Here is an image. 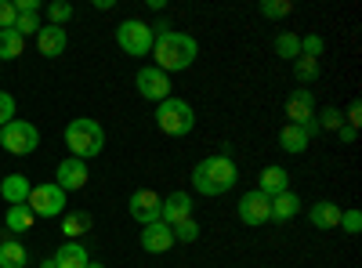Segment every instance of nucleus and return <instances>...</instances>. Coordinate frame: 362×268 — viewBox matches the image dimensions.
I'll list each match as a JSON object with an SVG mask.
<instances>
[{"instance_id": "obj_18", "label": "nucleus", "mask_w": 362, "mask_h": 268, "mask_svg": "<svg viewBox=\"0 0 362 268\" xmlns=\"http://www.w3.org/2000/svg\"><path fill=\"white\" fill-rule=\"evenodd\" d=\"M29 189H33V182H29L25 174H8L4 182H0V196H4L8 206L25 203V199H29Z\"/></svg>"}, {"instance_id": "obj_26", "label": "nucleus", "mask_w": 362, "mask_h": 268, "mask_svg": "<svg viewBox=\"0 0 362 268\" xmlns=\"http://www.w3.org/2000/svg\"><path fill=\"white\" fill-rule=\"evenodd\" d=\"M276 54L297 62V58H300V37H297V33H279V37H276Z\"/></svg>"}, {"instance_id": "obj_11", "label": "nucleus", "mask_w": 362, "mask_h": 268, "mask_svg": "<svg viewBox=\"0 0 362 268\" xmlns=\"http://www.w3.org/2000/svg\"><path fill=\"white\" fill-rule=\"evenodd\" d=\"M87 163L83 160H76V156H69V160H62L58 163V170H54V185L62 189V192H80L83 185H87Z\"/></svg>"}, {"instance_id": "obj_20", "label": "nucleus", "mask_w": 362, "mask_h": 268, "mask_svg": "<svg viewBox=\"0 0 362 268\" xmlns=\"http://www.w3.org/2000/svg\"><path fill=\"white\" fill-rule=\"evenodd\" d=\"M300 214V196L297 192H279V196H272V218L276 221H290V218H297Z\"/></svg>"}, {"instance_id": "obj_12", "label": "nucleus", "mask_w": 362, "mask_h": 268, "mask_svg": "<svg viewBox=\"0 0 362 268\" xmlns=\"http://www.w3.org/2000/svg\"><path fill=\"white\" fill-rule=\"evenodd\" d=\"M239 221H243V225H264V221H272V199L261 196L257 189L247 192L243 199H239Z\"/></svg>"}, {"instance_id": "obj_3", "label": "nucleus", "mask_w": 362, "mask_h": 268, "mask_svg": "<svg viewBox=\"0 0 362 268\" xmlns=\"http://www.w3.org/2000/svg\"><path fill=\"white\" fill-rule=\"evenodd\" d=\"M66 145H69V156L87 163L105 148V131H102L98 120H90V116H76V120L66 127Z\"/></svg>"}, {"instance_id": "obj_17", "label": "nucleus", "mask_w": 362, "mask_h": 268, "mask_svg": "<svg viewBox=\"0 0 362 268\" xmlns=\"http://www.w3.org/2000/svg\"><path fill=\"white\" fill-rule=\"evenodd\" d=\"M290 189V174L283 170V167H264L261 170V177H257V192L261 196H279V192H286Z\"/></svg>"}, {"instance_id": "obj_15", "label": "nucleus", "mask_w": 362, "mask_h": 268, "mask_svg": "<svg viewBox=\"0 0 362 268\" xmlns=\"http://www.w3.org/2000/svg\"><path fill=\"white\" fill-rule=\"evenodd\" d=\"M66 29L62 25H51V22H44L40 25V33H37V47H40V54H47V58H58L66 51Z\"/></svg>"}, {"instance_id": "obj_14", "label": "nucleus", "mask_w": 362, "mask_h": 268, "mask_svg": "<svg viewBox=\"0 0 362 268\" xmlns=\"http://www.w3.org/2000/svg\"><path fill=\"white\" fill-rule=\"evenodd\" d=\"M174 247V235L163 221H153V225H141V250L145 254H167Z\"/></svg>"}, {"instance_id": "obj_36", "label": "nucleus", "mask_w": 362, "mask_h": 268, "mask_svg": "<svg viewBox=\"0 0 362 268\" xmlns=\"http://www.w3.org/2000/svg\"><path fill=\"white\" fill-rule=\"evenodd\" d=\"M15 18H18L15 4L11 0H0V29H15Z\"/></svg>"}, {"instance_id": "obj_30", "label": "nucleus", "mask_w": 362, "mask_h": 268, "mask_svg": "<svg viewBox=\"0 0 362 268\" xmlns=\"http://www.w3.org/2000/svg\"><path fill=\"white\" fill-rule=\"evenodd\" d=\"M315 120H319V131H341L344 127L341 109H322V112H315Z\"/></svg>"}, {"instance_id": "obj_21", "label": "nucleus", "mask_w": 362, "mask_h": 268, "mask_svg": "<svg viewBox=\"0 0 362 268\" xmlns=\"http://www.w3.org/2000/svg\"><path fill=\"white\" fill-rule=\"evenodd\" d=\"M312 225H315V228H337V225H341V206L329 203V199L312 203Z\"/></svg>"}, {"instance_id": "obj_27", "label": "nucleus", "mask_w": 362, "mask_h": 268, "mask_svg": "<svg viewBox=\"0 0 362 268\" xmlns=\"http://www.w3.org/2000/svg\"><path fill=\"white\" fill-rule=\"evenodd\" d=\"M170 235H174V243H196V235H199L196 218H185V221L170 225Z\"/></svg>"}, {"instance_id": "obj_38", "label": "nucleus", "mask_w": 362, "mask_h": 268, "mask_svg": "<svg viewBox=\"0 0 362 268\" xmlns=\"http://www.w3.org/2000/svg\"><path fill=\"white\" fill-rule=\"evenodd\" d=\"M337 134H341V141H348V145L355 141V127H348V124H344V127H341Z\"/></svg>"}, {"instance_id": "obj_8", "label": "nucleus", "mask_w": 362, "mask_h": 268, "mask_svg": "<svg viewBox=\"0 0 362 268\" xmlns=\"http://www.w3.org/2000/svg\"><path fill=\"white\" fill-rule=\"evenodd\" d=\"M286 116H290V124L305 127L312 138L319 134V120H315V98H312L308 87H297V91L286 98Z\"/></svg>"}, {"instance_id": "obj_39", "label": "nucleus", "mask_w": 362, "mask_h": 268, "mask_svg": "<svg viewBox=\"0 0 362 268\" xmlns=\"http://www.w3.org/2000/svg\"><path fill=\"white\" fill-rule=\"evenodd\" d=\"M87 268H105L102 261H87Z\"/></svg>"}, {"instance_id": "obj_22", "label": "nucleus", "mask_w": 362, "mask_h": 268, "mask_svg": "<svg viewBox=\"0 0 362 268\" xmlns=\"http://www.w3.org/2000/svg\"><path fill=\"white\" fill-rule=\"evenodd\" d=\"M33 211H29L25 203H15V206H8V214H4V225H8V232H29L33 228Z\"/></svg>"}, {"instance_id": "obj_35", "label": "nucleus", "mask_w": 362, "mask_h": 268, "mask_svg": "<svg viewBox=\"0 0 362 268\" xmlns=\"http://www.w3.org/2000/svg\"><path fill=\"white\" fill-rule=\"evenodd\" d=\"M15 120V98L8 91H0V127Z\"/></svg>"}, {"instance_id": "obj_33", "label": "nucleus", "mask_w": 362, "mask_h": 268, "mask_svg": "<svg viewBox=\"0 0 362 268\" xmlns=\"http://www.w3.org/2000/svg\"><path fill=\"white\" fill-rule=\"evenodd\" d=\"M322 54V37L308 33V37H300V58H319Z\"/></svg>"}, {"instance_id": "obj_40", "label": "nucleus", "mask_w": 362, "mask_h": 268, "mask_svg": "<svg viewBox=\"0 0 362 268\" xmlns=\"http://www.w3.org/2000/svg\"><path fill=\"white\" fill-rule=\"evenodd\" d=\"M40 268H54V257H47V261H44V264H40Z\"/></svg>"}, {"instance_id": "obj_7", "label": "nucleus", "mask_w": 362, "mask_h": 268, "mask_svg": "<svg viewBox=\"0 0 362 268\" xmlns=\"http://www.w3.org/2000/svg\"><path fill=\"white\" fill-rule=\"evenodd\" d=\"M116 44L124 47L127 54L141 58V54L153 51V44H156V37H153V25H145V22H138V18L119 22V25H116Z\"/></svg>"}, {"instance_id": "obj_9", "label": "nucleus", "mask_w": 362, "mask_h": 268, "mask_svg": "<svg viewBox=\"0 0 362 268\" xmlns=\"http://www.w3.org/2000/svg\"><path fill=\"white\" fill-rule=\"evenodd\" d=\"M134 83H138V95H141V98H148V102H156V105L170 98V87H174V83H170V76H167L163 69H156V66L138 69V80H134Z\"/></svg>"}, {"instance_id": "obj_25", "label": "nucleus", "mask_w": 362, "mask_h": 268, "mask_svg": "<svg viewBox=\"0 0 362 268\" xmlns=\"http://www.w3.org/2000/svg\"><path fill=\"white\" fill-rule=\"evenodd\" d=\"M25 40L15 33V29H0V58H22Z\"/></svg>"}, {"instance_id": "obj_37", "label": "nucleus", "mask_w": 362, "mask_h": 268, "mask_svg": "<svg viewBox=\"0 0 362 268\" xmlns=\"http://www.w3.org/2000/svg\"><path fill=\"white\" fill-rule=\"evenodd\" d=\"M344 124L358 131V124H362V102H358V98H355V102L348 105V112H344Z\"/></svg>"}, {"instance_id": "obj_32", "label": "nucleus", "mask_w": 362, "mask_h": 268, "mask_svg": "<svg viewBox=\"0 0 362 268\" xmlns=\"http://www.w3.org/2000/svg\"><path fill=\"white\" fill-rule=\"evenodd\" d=\"M47 18H51V25H66L73 18V8L66 4V0H51V4H47Z\"/></svg>"}, {"instance_id": "obj_6", "label": "nucleus", "mask_w": 362, "mask_h": 268, "mask_svg": "<svg viewBox=\"0 0 362 268\" xmlns=\"http://www.w3.org/2000/svg\"><path fill=\"white\" fill-rule=\"evenodd\" d=\"M25 206L33 211V218H62V214H66V192L58 189L54 182L33 185V189H29Z\"/></svg>"}, {"instance_id": "obj_24", "label": "nucleus", "mask_w": 362, "mask_h": 268, "mask_svg": "<svg viewBox=\"0 0 362 268\" xmlns=\"http://www.w3.org/2000/svg\"><path fill=\"white\" fill-rule=\"evenodd\" d=\"M62 232L66 240H80L83 232H90V214L80 211V214H62Z\"/></svg>"}, {"instance_id": "obj_41", "label": "nucleus", "mask_w": 362, "mask_h": 268, "mask_svg": "<svg viewBox=\"0 0 362 268\" xmlns=\"http://www.w3.org/2000/svg\"><path fill=\"white\" fill-rule=\"evenodd\" d=\"M0 243H4V240H0Z\"/></svg>"}, {"instance_id": "obj_1", "label": "nucleus", "mask_w": 362, "mask_h": 268, "mask_svg": "<svg viewBox=\"0 0 362 268\" xmlns=\"http://www.w3.org/2000/svg\"><path fill=\"white\" fill-rule=\"evenodd\" d=\"M235 182H239V170H235L232 156H225V153L199 160L192 170V185L199 196H225L228 189H235Z\"/></svg>"}, {"instance_id": "obj_19", "label": "nucleus", "mask_w": 362, "mask_h": 268, "mask_svg": "<svg viewBox=\"0 0 362 268\" xmlns=\"http://www.w3.org/2000/svg\"><path fill=\"white\" fill-rule=\"evenodd\" d=\"M279 145L286 148V153L300 156V153H305V148L312 145V134H308L305 127H297V124H283V131H279Z\"/></svg>"}, {"instance_id": "obj_34", "label": "nucleus", "mask_w": 362, "mask_h": 268, "mask_svg": "<svg viewBox=\"0 0 362 268\" xmlns=\"http://www.w3.org/2000/svg\"><path fill=\"white\" fill-rule=\"evenodd\" d=\"M337 228H344L348 235H358L362 232V214L358 211H341V225Z\"/></svg>"}, {"instance_id": "obj_4", "label": "nucleus", "mask_w": 362, "mask_h": 268, "mask_svg": "<svg viewBox=\"0 0 362 268\" xmlns=\"http://www.w3.org/2000/svg\"><path fill=\"white\" fill-rule=\"evenodd\" d=\"M156 127L167 134V138H185L192 127H196V109L185 102V98H167L156 105Z\"/></svg>"}, {"instance_id": "obj_23", "label": "nucleus", "mask_w": 362, "mask_h": 268, "mask_svg": "<svg viewBox=\"0 0 362 268\" xmlns=\"http://www.w3.org/2000/svg\"><path fill=\"white\" fill-rule=\"evenodd\" d=\"M25 261H29V254H25V247L18 240L0 243V268H25Z\"/></svg>"}, {"instance_id": "obj_16", "label": "nucleus", "mask_w": 362, "mask_h": 268, "mask_svg": "<svg viewBox=\"0 0 362 268\" xmlns=\"http://www.w3.org/2000/svg\"><path fill=\"white\" fill-rule=\"evenodd\" d=\"M87 261H90V254L83 250L80 240H66L54 250V268H87Z\"/></svg>"}, {"instance_id": "obj_5", "label": "nucleus", "mask_w": 362, "mask_h": 268, "mask_svg": "<svg viewBox=\"0 0 362 268\" xmlns=\"http://www.w3.org/2000/svg\"><path fill=\"white\" fill-rule=\"evenodd\" d=\"M0 145L8 148L11 156H29V153H37V145H40V131L29 124V120H15L0 127Z\"/></svg>"}, {"instance_id": "obj_28", "label": "nucleus", "mask_w": 362, "mask_h": 268, "mask_svg": "<svg viewBox=\"0 0 362 268\" xmlns=\"http://www.w3.org/2000/svg\"><path fill=\"white\" fill-rule=\"evenodd\" d=\"M293 76H297V83H312L319 76V58H297V62H293Z\"/></svg>"}, {"instance_id": "obj_29", "label": "nucleus", "mask_w": 362, "mask_h": 268, "mask_svg": "<svg viewBox=\"0 0 362 268\" xmlns=\"http://www.w3.org/2000/svg\"><path fill=\"white\" fill-rule=\"evenodd\" d=\"M40 25H44L40 15H18V18H15V33L25 40V37H37V33H40Z\"/></svg>"}, {"instance_id": "obj_10", "label": "nucleus", "mask_w": 362, "mask_h": 268, "mask_svg": "<svg viewBox=\"0 0 362 268\" xmlns=\"http://www.w3.org/2000/svg\"><path fill=\"white\" fill-rule=\"evenodd\" d=\"M127 211H131V218H134L138 225H153V221H160L163 196L153 192V189H138V192L131 196V203H127Z\"/></svg>"}, {"instance_id": "obj_2", "label": "nucleus", "mask_w": 362, "mask_h": 268, "mask_svg": "<svg viewBox=\"0 0 362 268\" xmlns=\"http://www.w3.org/2000/svg\"><path fill=\"white\" fill-rule=\"evenodd\" d=\"M153 54H156V69H163L167 76L170 73H181V69H189L196 62V54H199V44L196 37L189 33H160L156 44H153Z\"/></svg>"}, {"instance_id": "obj_31", "label": "nucleus", "mask_w": 362, "mask_h": 268, "mask_svg": "<svg viewBox=\"0 0 362 268\" xmlns=\"http://www.w3.org/2000/svg\"><path fill=\"white\" fill-rule=\"evenodd\" d=\"M293 11L290 0H261V15L264 18H286Z\"/></svg>"}, {"instance_id": "obj_13", "label": "nucleus", "mask_w": 362, "mask_h": 268, "mask_svg": "<svg viewBox=\"0 0 362 268\" xmlns=\"http://www.w3.org/2000/svg\"><path fill=\"white\" fill-rule=\"evenodd\" d=\"M192 196L189 192H170V196H163V211H160V221L170 228V225H177V221H185V218H192Z\"/></svg>"}]
</instances>
